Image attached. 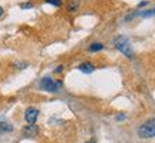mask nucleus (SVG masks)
Returning <instances> with one entry per match:
<instances>
[{
	"label": "nucleus",
	"mask_w": 155,
	"mask_h": 143,
	"mask_svg": "<svg viewBox=\"0 0 155 143\" xmlns=\"http://www.w3.org/2000/svg\"><path fill=\"white\" fill-rule=\"evenodd\" d=\"M63 70V66H58V69H55V73H61Z\"/></svg>",
	"instance_id": "13"
},
{
	"label": "nucleus",
	"mask_w": 155,
	"mask_h": 143,
	"mask_svg": "<svg viewBox=\"0 0 155 143\" xmlns=\"http://www.w3.org/2000/svg\"><path fill=\"white\" fill-rule=\"evenodd\" d=\"M147 3H148V2H141V3H139V7H141V6H145Z\"/></svg>",
	"instance_id": "14"
},
{
	"label": "nucleus",
	"mask_w": 155,
	"mask_h": 143,
	"mask_svg": "<svg viewBox=\"0 0 155 143\" xmlns=\"http://www.w3.org/2000/svg\"><path fill=\"white\" fill-rule=\"evenodd\" d=\"M79 70L83 72V73H92L95 70V66L92 63H89V62H85L82 65H79Z\"/></svg>",
	"instance_id": "6"
},
{
	"label": "nucleus",
	"mask_w": 155,
	"mask_h": 143,
	"mask_svg": "<svg viewBox=\"0 0 155 143\" xmlns=\"http://www.w3.org/2000/svg\"><path fill=\"white\" fill-rule=\"evenodd\" d=\"M38 116H39V110L36 107H29L26 109V113H25V119L28 122L29 125H35V122L38 120Z\"/></svg>",
	"instance_id": "4"
},
{
	"label": "nucleus",
	"mask_w": 155,
	"mask_h": 143,
	"mask_svg": "<svg viewBox=\"0 0 155 143\" xmlns=\"http://www.w3.org/2000/svg\"><path fill=\"white\" fill-rule=\"evenodd\" d=\"M138 135H139V138H142V139L154 138L155 136V117L154 119H150L148 122H145L142 126H139Z\"/></svg>",
	"instance_id": "2"
},
{
	"label": "nucleus",
	"mask_w": 155,
	"mask_h": 143,
	"mask_svg": "<svg viewBox=\"0 0 155 143\" xmlns=\"http://www.w3.org/2000/svg\"><path fill=\"white\" fill-rule=\"evenodd\" d=\"M104 49V44L102 43H92L89 46V50L91 52H98V50H102Z\"/></svg>",
	"instance_id": "9"
},
{
	"label": "nucleus",
	"mask_w": 155,
	"mask_h": 143,
	"mask_svg": "<svg viewBox=\"0 0 155 143\" xmlns=\"http://www.w3.org/2000/svg\"><path fill=\"white\" fill-rule=\"evenodd\" d=\"M62 86V82H55V80H52L50 77H45L42 79V82H40V87L46 90V92H52V93H55L58 92Z\"/></svg>",
	"instance_id": "3"
},
{
	"label": "nucleus",
	"mask_w": 155,
	"mask_h": 143,
	"mask_svg": "<svg viewBox=\"0 0 155 143\" xmlns=\"http://www.w3.org/2000/svg\"><path fill=\"white\" fill-rule=\"evenodd\" d=\"M46 3H50V5L53 6H61L62 5V0H45Z\"/></svg>",
	"instance_id": "11"
},
{
	"label": "nucleus",
	"mask_w": 155,
	"mask_h": 143,
	"mask_svg": "<svg viewBox=\"0 0 155 143\" xmlns=\"http://www.w3.org/2000/svg\"><path fill=\"white\" fill-rule=\"evenodd\" d=\"M115 47L121 53L127 56V57H132L134 56V50H132V44L129 42V39L125 37V36H119V37L115 39Z\"/></svg>",
	"instance_id": "1"
},
{
	"label": "nucleus",
	"mask_w": 155,
	"mask_h": 143,
	"mask_svg": "<svg viewBox=\"0 0 155 143\" xmlns=\"http://www.w3.org/2000/svg\"><path fill=\"white\" fill-rule=\"evenodd\" d=\"M3 16V7H2V6H0V17Z\"/></svg>",
	"instance_id": "15"
},
{
	"label": "nucleus",
	"mask_w": 155,
	"mask_h": 143,
	"mask_svg": "<svg viewBox=\"0 0 155 143\" xmlns=\"http://www.w3.org/2000/svg\"><path fill=\"white\" fill-rule=\"evenodd\" d=\"M32 7V3H25V5H22V9H30Z\"/></svg>",
	"instance_id": "12"
},
{
	"label": "nucleus",
	"mask_w": 155,
	"mask_h": 143,
	"mask_svg": "<svg viewBox=\"0 0 155 143\" xmlns=\"http://www.w3.org/2000/svg\"><path fill=\"white\" fill-rule=\"evenodd\" d=\"M78 5H79V3H78V0H72V2L69 3V6H68V10H69V11H75V10H76V7H78Z\"/></svg>",
	"instance_id": "10"
},
{
	"label": "nucleus",
	"mask_w": 155,
	"mask_h": 143,
	"mask_svg": "<svg viewBox=\"0 0 155 143\" xmlns=\"http://www.w3.org/2000/svg\"><path fill=\"white\" fill-rule=\"evenodd\" d=\"M154 14H155V9H151V10H148V11H137V13H134V14H131V16H128L127 19H129V17H134V16L148 17V16H154Z\"/></svg>",
	"instance_id": "7"
},
{
	"label": "nucleus",
	"mask_w": 155,
	"mask_h": 143,
	"mask_svg": "<svg viewBox=\"0 0 155 143\" xmlns=\"http://www.w3.org/2000/svg\"><path fill=\"white\" fill-rule=\"evenodd\" d=\"M39 133V127L36 125H28V126L23 129V135L28 136V138H33Z\"/></svg>",
	"instance_id": "5"
},
{
	"label": "nucleus",
	"mask_w": 155,
	"mask_h": 143,
	"mask_svg": "<svg viewBox=\"0 0 155 143\" xmlns=\"http://www.w3.org/2000/svg\"><path fill=\"white\" fill-rule=\"evenodd\" d=\"M12 130H13V127H12L9 123H6V122H0V133L12 132Z\"/></svg>",
	"instance_id": "8"
},
{
	"label": "nucleus",
	"mask_w": 155,
	"mask_h": 143,
	"mask_svg": "<svg viewBox=\"0 0 155 143\" xmlns=\"http://www.w3.org/2000/svg\"><path fill=\"white\" fill-rule=\"evenodd\" d=\"M86 143H95V142H86Z\"/></svg>",
	"instance_id": "16"
}]
</instances>
